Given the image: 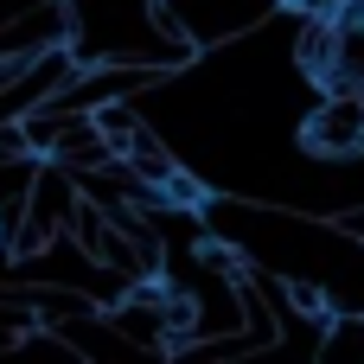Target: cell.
Masks as SVG:
<instances>
[{
	"label": "cell",
	"instance_id": "6da1fadb",
	"mask_svg": "<svg viewBox=\"0 0 364 364\" xmlns=\"http://www.w3.org/2000/svg\"><path fill=\"white\" fill-rule=\"evenodd\" d=\"M70 45L83 64H154V70H179L198 45L166 32L154 0H70Z\"/></svg>",
	"mask_w": 364,
	"mask_h": 364
},
{
	"label": "cell",
	"instance_id": "7a4b0ae2",
	"mask_svg": "<svg viewBox=\"0 0 364 364\" xmlns=\"http://www.w3.org/2000/svg\"><path fill=\"white\" fill-rule=\"evenodd\" d=\"M154 13L166 32L192 38L198 51H218L243 32H262L282 13V0H154Z\"/></svg>",
	"mask_w": 364,
	"mask_h": 364
},
{
	"label": "cell",
	"instance_id": "3957f363",
	"mask_svg": "<svg viewBox=\"0 0 364 364\" xmlns=\"http://www.w3.org/2000/svg\"><path fill=\"white\" fill-rule=\"evenodd\" d=\"M301 141L326 160H352L364 147V96L358 90H326V102L301 122Z\"/></svg>",
	"mask_w": 364,
	"mask_h": 364
}]
</instances>
